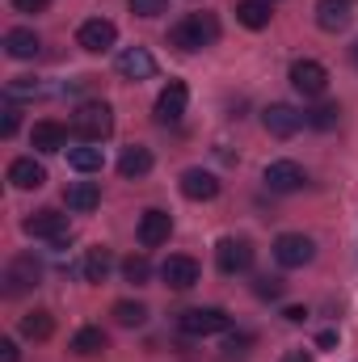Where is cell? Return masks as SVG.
<instances>
[{
    "instance_id": "8d00e7d4",
    "label": "cell",
    "mask_w": 358,
    "mask_h": 362,
    "mask_svg": "<svg viewBox=\"0 0 358 362\" xmlns=\"http://www.w3.org/2000/svg\"><path fill=\"white\" fill-rule=\"evenodd\" d=\"M245 346H253V337H249V333H236V337H228L224 350H245Z\"/></svg>"
},
{
    "instance_id": "484cf974",
    "label": "cell",
    "mask_w": 358,
    "mask_h": 362,
    "mask_svg": "<svg viewBox=\"0 0 358 362\" xmlns=\"http://www.w3.org/2000/svg\"><path fill=\"white\" fill-rule=\"evenodd\" d=\"M55 333V320H51V312H30V316H21V337H30V341H47Z\"/></svg>"
},
{
    "instance_id": "cb8c5ba5",
    "label": "cell",
    "mask_w": 358,
    "mask_h": 362,
    "mask_svg": "<svg viewBox=\"0 0 358 362\" xmlns=\"http://www.w3.org/2000/svg\"><path fill=\"white\" fill-rule=\"evenodd\" d=\"M68 165H72L76 173H97V169L105 165V156H101L97 144H76V148H68Z\"/></svg>"
},
{
    "instance_id": "f35d334b",
    "label": "cell",
    "mask_w": 358,
    "mask_h": 362,
    "mask_svg": "<svg viewBox=\"0 0 358 362\" xmlns=\"http://www.w3.org/2000/svg\"><path fill=\"white\" fill-rule=\"evenodd\" d=\"M316 346H321V350H333V346H337V333H333V329H325V333L316 337Z\"/></svg>"
},
{
    "instance_id": "d4e9b609",
    "label": "cell",
    "mask_w": 358,
    "mask_h": 362,
    "mask_svg": "<svg viewBox=\"0 0 358 362\" xmlns=\"http://www.w3.org/2000/svg\"><path fill=\"white\" fill-rule=\"evenodd\" d=\"M110 346V337L97 329V325H89V329H81L76 337H72V354H81V358H93V354H101Z\"/></svg>"
},
{
    "instance_id": "d590c367",
    "label": "cell",
    "mask_w": 358,
    "mask_h": 362,
    "mask_svg": "<svg viewBox=\"0 0 358 362\" xmlns=\"http://www.w3.org/2000/svg\"><path fill=\"white\" fill-rule=\"evenodd\" d=\"M0 362H17V341H13V337L0 341Z\"/></svg>"
},
{
    "instance_id": "836d02e7",
    "label": "cell",
    "mask_w": 358,
    "mask_h": 362,
    "mask_svg": "<svg viewBox=\"0 0 358 362\" xmlns=\"http://www.w3.org/2000/svg\"><path fill=\"white\" fill-rule=\"evenodd\" d=\"M34 93H38V81H34V76H13L4 97H13V101H17V97H34Z\"/></svg>"
},
{
    "instance_id": "603a6c76",
    "label": "cell",
    "mask_w": 358,
    "mask_h": 362,
    "mask_svg": "<svg viewBox=\"0 0 358 362\" xmlns=\"http://www.w3.org/2000/svg\"><path fill=\"white\" fill-rule=\"evenodd\" d=\"M118 173L131 181V177H148L152 173V152L148 148H127L122 156H118Z\"/></svg>"
},
{
    "instance_id": "ba28073f",
    "label": "cell",
    "mask_w": 358,
    "mask_h": 362,
    "mask_svg": "<svg viewBox=\"0 0 358 362\" xmlns=\"http://www.w3.org/2000/svg\"><path fill=\"white\" fill-rule=\"evenodd\" d=\"M215 266H219V274H245L249 266H253V245L245 240V236H224L219 240V249H215Z\"/></svg>"
},
{
    "instance_id": "6da1fadb",
    "label": "cell",
    "mask_w": 358,
    "mask_h": 362,
    "mask_svg": "<svg viewBox=\"0 0 358 362\" xmlns=\"http://www.w3.org/2000/svg\"><path fill=\"white\" fill-rule=\"evenodd\" d=\"M215 38H219V25H215L211 13H194V17H185V21H178V25L169 30V47H178V51H185V55L211 47Z\"/></svg>"
},
{
    "instance_id": "8fae6325",
    "label": "cell",
    "mask_w": 358,
    "mask_h": 362,
    "mask_svg": "<svg viewBox=\"0 0 358 362\" xmlns=\"http://www.w3.org/2000/svg\"><path fill=\"white\" fill-rule=\"evenodd\" d=\"M169 236H173V215H169V211L152 206V211L139 215V245H144V249H161Z\"/></svg>"
},
{
    "instance_id": "f1b7e54d",
    "label": "cell",
    "mask_w": 358,
    "mask_h": 362,
    "mask_svg": "<svg viewBox=\"0 0 358 362\" xmlns=\"http://www.w3.org/2000/svg\"><path fill=\"white\" fill-rule=\"evenodd\" d=\"M337 122H342V110L333 101H321L316 110H308V127H316V131H333Z\"/></svg>"
},
{
    "instance_id": "5b68a950",
    "label": "cell",
    "mask_w": 358,
    "mask_h": 362,
    "mask_svg": "<svg viewBox=\"0 0 358 362\" xmlns=\"http://www.w3.org/2000/svg\"><path fill=\"white\" fill-rule=\"evenodd\" d=\"M312 257H316V240L304 236V232H282V236L274 240V262L287 266V270H299V266H308Z\"/></svg>"
},
{
    "instance_id": "44dd1931",
    "label": "cell",
    "mask_w": 358,
    "mask_h": 362,
    "mask_svg": "<svg viewBox=\"0 0 358 362\" xmlns=\"http://www.w3.org/2000/svg\"><path fill=\"white\" fill-rule=\"evenodd\" d=\"M38 47H42V42H38V34H34V30H25V25H17V30H8V34H4V51H8L13 59H34V55H38Z\"/></svg>"
},
{
    "instance_id": "7402d4cb",
    "label": "cell",
    "mask_w": 358,
    "mask_h": 362,
    "mask_svg": "<svg viewBox=\"0 0 358 362\" xmlns=\"http://www.w3.org/2000/svg\"><path fill=\"white\" fill-rule=\"evenodd\" d=\"M236 21L245 30H266L270 25V0H236Z\"/></svg>"
},
{
    "instance_id": "d6a6232c",
    "label": "cell",
    "mask_w": 358,
    "mask_h": 362,
    "mask_svg": "<svg viewBox=\"0 0 358 362\" xmlns=\"http://www.w3.org/2000/svg\"><path fill=\"white\" fill-rule=\"evenodd\" d=\"M253 291H258V299H278V295H282V291H287V282H282V278H258V282H253Z\"/></svg>"
},
{
    "instance_id": "74e56055",
    "label": "cell",
    "mask_w": 358,
    "mask_h": 362,
    "mask_svg": "<svg viewBox=\"0 0 358 362\" xmlns=\"http://www.w3.org/2000/svg\"><path fill=\"white\" fill-rule=\"evenodd\" d=\"M282 316H287V325H304V320H308V312H304V308H287Z\"/></svg>"
},
{
    "instance_id": "30bf717a",
    "label": "cell",
    "mask_w": 358,
    "mask_h": 362,
    "mask_svg": "<svg viewBox=\"0 0 358 362\" xmlns=\"http://www.w3.org/2000/svg\"><path fill=\"white\" fill-rule=\"evenodd\" d=\"M291 85H295V93H304V97H321V93L329 89V72L316 59H295L291 64Z\"/></svg>"
},
{
    "instance_id": "e575fe53",
    "label": "cell",
    "mask_w": 358,
    "mask_h": 362,
    "mask_svg": "<svg viewBox=\"0 0 358 362\" xmlns=\"http://www.w3.org/2000/svg\"><path fill=\"white\" fill-rule=\"evenodd\" d=\"M13 8H17V13H42L47 0H13Z\"/></svg>"
},
{
    "instance_id": "ac0fdd59",
    "label": "cell",
    "mask_w": 358,
    "mask_h": 362,
    "mask_svg": "<svg viewBox=\"0 0 358 362\" xmlns=\"http://www.w3.org/2000/svg\"><path fill=\"white\" fill-rule=\"evenodd\" d=\"M198 274H202L198 262H194V257H181V253H173V257L161 266V278H165L173 291H190V286L198 282Z\"/></svg>"
},
{
    "instance_id": "4316f807",
    "label": "cell",
    "mask_w": 358,
    "mask_h": 362,
    "mask_svg": "<svg viewBox=\"0 0 358 362\" xmlns=\"http://www.w3.org/2000/svg\"><path fill=\"white\" fill-rule=\"evenodd\" d=\"M114 320H118L122 329H139V325L148 320V308H144L139 299H118V303H114Z\"/></svg>"
},
{
    "instance_id": "7a4b0ae2",
    "label": "cell",
    "mask_w": 358,
    "mask_h": 362,
    "mask_svg": "<svg viewBox=\"0 0 358 362\" xmlns=\"http://www.w3.org/2000/svg\"><path fill=\"white\" fill-rule=\"evenodd\" d=\"M114 131V110L105 101H85L72 118V135H81L85 144H101Z\"/></svg>"
},
{
    "instance_id": "277c9868",
    "label": "cell",
    "mask_w": 358,
    "mask_h": 362,
    "mask_svg": "<svg viewBox=\"0 0 358 362\" xmlns=\"http://www.w3.org/2000/svg\"><path fill=\"white\" fill-rule=\"evenodd\" d=\"M21 228H25V236H34V240H51L55 249L68 245V236H72V232H68V215H59V211H51V206L34 211Z\"/></svg>"
},
{
    "instance_id": "d6986e66",
    "label": "cell",
    "mask_w": 358,
    "mask_h": 362,
    "mask_svg": "<svg viewBox=\"0 0 358 362\" xmlns=\"http://www.w3.org/2000/svg\"><path fill=\"white\" fill-rule=\"evenodd\" d=\"M97 202H101V185H97V181H72V185L64 189V206L76 211V215L97 211Z\"/></svg>"
},
{
    "instance_id": "8992f818",
    "label": "cell",
    "mask_w": 358,
    "mask_h": 362,
    "mask_svg": "<svg viewBox=\"0 0 358 362\" xmlns=\"http://www.w3.org/2000/svg\"><path fill=\"white\" fill-rule=\"evenodd\" d=\"M42 282V262L34 253H21L4 266V295H25Z\"/></svg>"
},
{
    "instance_id": "52a82bcc",
    "label": "cell",
    "mask_w": 358,
    "mask_h": 362,
    "mask_svg": "<svg viewBox=\"0 0 358 362\" xmlns=\"http://www.w3.org/2000/svg\"><path fill=\"white\" fill-rule=\"evenodd\" d=\"M304 122H308V114H304V110H295V105H287V101H274V105L262 110V127H266L274 139H291Z\"/></svg>"
},
{
    "instance_id": "4fadbf2b",
    "label": "cell",
    "mask_w": 358,
    "mask_h": 362,
    "mask_svg": "<svg viewBox=\"0 0 358 362\" xmlns=\"http://www.w3.org/2000/svg\"><path fill=\"white\" fill-rule=\"evenodd\" d=\"M178 185L190 202H211V198H219V177L207 173V169H185Z\"/></svg>"
},
{
    "instance_id": "83f0119b",
    "label": "cell",
    "mask_w": 358,
    "mask_h": 362,
    "mask_svg": "<svg viewBox=\"0 0 358 362\" xmlns=\"http://www.w3.org/2000/svg\"><path fill=\"white\" fill-rule=\"evenodd\" d=\"M110 270H114V257H110L105 249H89V253H85V278H89V282H105Z\"/></svg>"
},
{
    "instance_id": "2e32d148",
    "label": "cell",
    "mask_w": 358,
    "mask_h": 362,
    "mask_svg": "<svg viewBox=\"0 0 358 362\" xmlns=\"http://www.w3.org/2000/svg\"><path fill=\"white\" fill-rule=\"evenodd\" d=\"M118 76L122 81H148V76H156V59L144 47H127L118 55Z\"/></svg>"
},
{
    "instance_id": "9c48e42d",
    "label": "cell",
    "mask_w": 358,
    "mask_h": 362,
    "mask_svg": "<svg viewBox=\"0 0 358 362\" xmlns=\"http://www.w3.org/2000/svg\"><path fill=\"white\" fill-rule=\"evenodd\" d=\"M76 42H81L89 55H105V51L118 42V25L105 21V17H89V21L76 30Z\"/></svg>"
},
{
    "instance_id": "9a60e30c",
    "label": "cell",
    "mask_w": 358,
    "mask_h": 362,
    "mask_svg": "<svg viewBox=\"0 0 358 362\" xmlns=\"http://www.w3.org/2000/svg\"><path fill=\"white\" fill-rule=\"evenodd\" d=\"M354 21V4L350 0H316V25L329 34H342Z\"/></svg>"
},
{
    "instance_id": "3957f363",
    "label": "cell",
    "mask_w": 358,
    "mask_h": 362,
    "mask_svg": "<svg viewBox=\"0 0 358 362\" xmlns=\"http://www.w3.org/2000/svg\"><path fill=\"white\" fill-rule=\"evenodd\" d=\"M178 329L185 337H211V333H228L232 316L224 308H190V312L178 316Z\"/></svg>"
},
{
    "instance_id": "f546056e",
    "label": "cell",
    "mask_w": 358,
    "mask_h": 362,
    "mask_svg": "<svg viewBox=\"0 0 358 362\" xmlns=\"http://www.w3.org/2000/svg\"><path fill=\"white\" fill-rule=\"evenodd\" d=\"M17 127H21V105H17L13 97H4V110H0V135H4V139H13V135H17Z\"/></svg>"
},
{
    "instance_id": "1f68e13d",
    "label": "cell",
    "mask_w": 358,
    "mask_h": 362,
    "mask_svg": "<svg viewBox=\"0 0 358 362\" xmlns=\"http://www.w3.org/2000/svg\"><path fill=\"white\" fill-rule=\"evenodd\" d=\"M127 8L135 17H161V13H169V0H127Z\"/></svg>"
},
{
    "instance_id": "4dcf8cb0",
    "label": "cell",
    "mask_w": 358,
    "mask_h": 362,
    "mask_svg": "<svg viewBox=\"0 0 358 362\" xmlns=\"http://www.w3.org/2000/svg\"><path fill=\"white\" fill-rule=\"evenodd\" d=\"M122 278H127V282H135V286H144V282L152 278L148 257H127V262H122Z\"/></svg>"
},
{
    "instance_id": "ffe728a7",
    "label": "cell",
    "mask_w": 358,
    "mask_h": 362,
    "mask_svg": "<svg viewBox=\"0 0 358 362\" xmlns=\"http://www.w3.org/2000/svg\"><path fill=\"white\" fill-rule=\"evenodd\" d=\"M47 181V169L34 160V156H17L13 165H8V185L13 189H38Z\"/></svg>"
},
{
    "instance_id": "60d3db41",
    "label": "cell",
    "mask_w": 358,
    "mask_h": 362,
    "mask_svg": "<svg viewBox=\"0 0 358 362\" xmlns=\"http://www.w3.org/2000/svg\"><path fill=\"white\" fill-rule=\"evenodd\" d=\"M354 64H358V47H354Z\"/></svg>"
},
{
    "instance_id": "5bb4252c",
    "label": "cell",
    "mask_w": 358,
    "mask_h": 362,
    "mask_svg": "<svg viewBox=\"0 0 358 362\" xmlns=\"http://www.w3.org/2000/svg\"><path fill=\"white\" fill-rule=\"evenodd\" d=\"M185 101H190V89L181 85V81H169L161 97H156V122H181V114H185Z\"/></svg>"
},
{
    "instance_id": "ab89813d",
    "label": "cell",
    "mask_w": 358,
    "mask_h": 362,
    "mask_svg": "<svg viewBox=\"0 0 358 362\" xmlns=\"http://www.w3.org/2000/svg\"><path fill=\"white\" fill-rule=\"evenodd\" d=\"M282 362H312V354H308V350H287Z\"/></svg>"
},
{
    "instance_id": "7c38bea8",
    "label": "cell",
    "mask_w": 358,
    "mask_h": 362,
    "mask_svg": "<svg viewBox=\"0 0 358 362\" xmlns=\"http://www.w3.org/2000/svg\"><path fill=\"white\" fill-rule=\"evenodd\" d=\"M262 181H266L274 194H295V189H304L308 173H304L295 160H270L266 173H262Z\"/></svg>"
},
{
    "instance_id": "e0dca14e",
    "label": "cell",
    "mask_w": 358,
    "mask_h": 362,
    "mask_svg": "<svg viewBox=\"0 0 358 362\" xmlns=\"http://www.w3.org/2000/svg\"><path fill=\"white\" fill-rule=\"evenodd\" d=\"M30 144H34L38 152H68V127L55 122V118H42V122H34Z\"/></svg>"
}]
</instances>
